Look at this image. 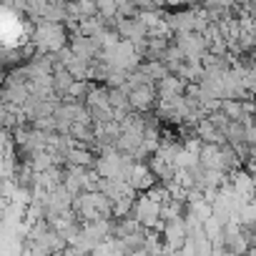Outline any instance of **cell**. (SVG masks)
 Here are the masks:
<instances>
[{"label": "cell", "mask_w": 256, "mask_h": 256, "mask_svg": "<svg viewBox=\"0 0 256 256\" xmlns=\"http://www.w3.org/2000/svg\"><path fill=\"white\" fill-rule=\"evenodd\" d=\"M30 40L36 43L38 53H56V50H60V48H66L70 43V33H68V26L66 23L38 20L36 28H33Z\"/></svg>", "instance_id": "6da1fadb"}, {"label": "cell", "mask_w": 256, "mask_h": 256, "mask_svg": "<svg viewBox=\"0 0 256 256\" xmlns=\"http://www.w3.org/2000/svg\"><path fill=\"white\" fill-rule=\"evenodd\" d=\"M161 206L164 204H158V201H154L146 191L136 198V204H134V208H131V216H136L146 228H158V231H164V218H161Z\"/></svg>", "instance_id": "7a4b0ae2"}, {"label": "cell", "mask_w": 256, "mask_h": 256, "mask_svg": "<svg viewBox=\"0 0 256 256\" xmlns=\"http://www.w3.org/2000/svg\"><path fill=\"white\" fill-rule=\"evenodd\" d=\"M188 238V228H186V218L176 216L168 218L164 224V241H166V254H181L184 244Z\"/></svg>", "instance_id": "3957f363"}, {"label": "cell", "mask_w": 256, "mask_h": 256, "mask_svg": "<svg viewBox=\"0 0 256 256\" xmlns=\"http://www.w3.org/2000/svg\"><path fill=\"white\" fill-rule=\"evenodd\" d=\"M128 96H131V106H134V110H141V113L154 110V108L158 106V88H156V83L136 86V88L128 90Z\"/></svg>", "instance_id": "277c9868"}, {"label": "cell", "mask_w": 256, "mask_h": 256, "mask_svg": "<svg viewBox=\"0 0 256 256\" xmlns=\"http://www.w3.org/2000/svg\"><path fill=\"white\" fill-rule=\"evenodd\" d=\"M161 178L154 174V168L148 166V161H138L136 166H134V174H131V178H128V184H131L138 194H144V191H148L154 184H158Z\"/></svg>", "instance_id": "5b68a950"}, {"label": "cell", "mask_w": 256, "mask_h": 256, "mask_svg": "<svg viewBox=\"0 0 256 256\" xmlns=\"http://www.w3.org/2000/svg\"><path fill=\"white\" fill-rule=\"evenodd\" d=\"M196 134L201 136V141H204V144H221V146H224V144H228V141H226V134L221 131V128H216V126H214V120H211L208 116H206V118H201V120L196 123Z\"/></svg>", "instance_id": "8992f818"}, {"label": "cell", "mask_w": 256, "mask_h": 256, "mask_svg": "<svg viewBox=\"0 0 256 256\" xmlns=\"http://www.w3.org/2000/svg\"><path fill=\"white\" fill-rule=\"evenodd\" d=\"M198 158H201V166H206V168H224V171H226L221 144H204Z\"/></svg>", "instance_id": "52a82bcc"}, {"label": "cell", "mask_w": 256, "mask_h": 256, "mask_svg": "<svg viewBox=\"0 0 256 256\" xmlns=\"http://www.w3.org/2000/svg\"><path fill=\"white\" fill-rule=\"evenodd\" d=\"M73 83H76V76H73L66 66H56V70H53V88H56V93H58L60 98L70 90Z\"/></svg>", "instance_id": "ba28073f"}, {"label": "cell", "mask_w": 256, "mask_h": 256, "mask_svg": "<svg viewBox=\"0 0 256 256\" xmlns=\"http://www.w3.org/2000/svg\"><path fill=\"white\" fill-rule=\"evenodd\" d=\"M93 151H96V148L78 144V146L68 154V164H78V166H88V168H93V166H96V158H98Z\"/></svg>", "instance_id": "9c48e42d"}, {"label": "cell", "mask_w": 256, "mask_h": 256, "mask_svg": "<svg viewBox=\"0 0 256 256\" xmlns=\"http://www.w3.org/2000/svg\"><path fill=\"white\" fill-rule=\"evenodd\" d=\"M238 221L244 226H256V201H246L238 211Z\"/></svg>", "instance_id": "30bf717a"}, {"label": "cell", "mask_w": 256, "mask_h": 256, "mask_svg": "<svg viewBox=\"0 0 256 256\" xmlns=\"http://www.w3.org/2000/svg\"><path fill=\"white\" fill-rule=\"evenodd\" d=\"M98 3V13L103 18H116L118 16V0H96Z\"/></svg>", "instance_id": "8fae6325"}, {"label": "cell", "mask_w": 256, "mask_h": 256, "mask_svg": "<svg viewBox=\"0 0 256 256\" xmlns=\"http://www.w3.org/2000/svg\"><path fill=\"white\" fill-rule=\"evenodd\" d=\"M211 3V0H198V6H208Z\"/></svg>", "instance_id": "7c38bea8"}]
</instances>
